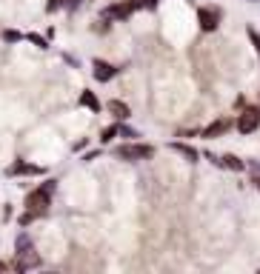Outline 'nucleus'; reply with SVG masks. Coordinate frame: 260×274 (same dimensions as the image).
<instances>
[{
    "instance_id": "1",
    "label": "nucleus",
    "mask_w": 260,
    "mask_h": 274,
    "mask_svg": "<svg viewBox=\"0 0 260 274\" xmlns=\"http://www.w3.org/2000/svg\"><path fill=\"white\" fill-rule=\"evenodd\" d=\"M54 180H46L43 186H37L35 192H29L26 197V209H32V212H40L46 214V209H49V203H52V195H54Z\"/></svg>"
},
{
    "instance_id": "2",
    "label": "nucleus",
    "mask_w": 260,
    "mask_h": 274,
    "mask_svg": "<svg viewBox=\"0 0 260 274\" xmlns=\"http://www.w3.org/2000/svg\"><path fill=\"white\" fill-rule=\"evenodd\" d=\"M115 154L120 160H129V163H137V160H152L154 149L146 146V143H126V146H117Z\"/></svg>"
},
{
    "instance_id": "3",
    "label": "nucleus",
    "mask_w": 260,
    "mask_h": 274,
    "mask_svg": "<svg viewBox=\"0 0 260 274\" xmlns=\"http://www.w3.org/2000/svg\"><path fill=\"white\" fill-rule=\"evenodd\" d=\"M220 18H223V12L217 9V6H203V9H198V23L203 32H215L217 26H220Z\"/></svg>"
},
{
    "instance_id": "4",
    "label": "nucleus",
    "mask_w": 260,
    "mask_h": 274,
    "mask_svg": "<svg viewBox=\"0 0 260 274\" xmlns=\"http://www.w3.org/2000/svg\"><path fill=\"white\" fill-rule=\"evenodd\" d=\"M260 126V109H246L240 117H237V132L240 134H251Z\"/></svg>"
},
{
    "instance_id": "5",
    "label": "nucleus",
    "mask_w": 260,
    "mask_h": 274,
    "mask_svg": "<svg viewBox=\"0 0 260 274\" xmlns=\"http://www.w3.org/2000/svg\"><path fill=\"white\" fill-rule=\"evenodd\" d=\"M18 260H15V268L18 271H26V268H35V265H40V257L32 251V248H23V251H18Z\"/></svg>"
},
{
    "instance_id": "6",
    "label": "nucleus",
    "mask_w": 260,
    "mask_h": 274,
    "mask_svg": "<svg viewBox=\"0 0 260 274\" xmlns=\"http://www.w3.org/2000/svg\"><path fill=\"white\" fill-rule=\"evenodd\" d=\"M229 129H232V120H229V117H223V120H215L212 126H206V129H203V137H206V140H212V137L226 134Z\"/></svg>"
},
{
    "instance_id": "7",
    "label": "nucleus",
    "mask_w": 260,
    "mask_h": 274,
    "mask_svg": "<svg viewBox=\"0 0 260 274\" xmlns=\"http://www.w3.org/2000/svg\"><path fill=\"white\" fill-rule=\"evenodd\" d=\"M115 74H117V66H112V63H106V60H95V77H98L100 83L112 80Z\"/></svg>"
},
{
    "instance_id": "8",
    "label": "nucleus",
    "mask_w": 260,
    "mask_h": 274,
    "mask_svg": "<svg viewBox=\"0 0 260 274\" xmlns=\"http://www.w3.org/2000/svg\"><path fill=\"white\" fill-rule=\"evenodd\" d=\"M132 3H129V0H126V3H117V6H109L106 12H103V18H115V20H126L129 18V15H132Z\"/></svg>"
},
{
    "instance_id": "9",
    "label": "nucleus",
    "mask_w": 260,
    "mask_h": 274,
    "mask_svg": "<svg viewBox=\"0 0 260 274\" xmlns=\"http://www.w3.org/2000/svg\"><path fill=\"white\" fill-rule=\"evenodd\" d=\"M43 168L40 166H32V163H23V160H18L15 166L6 168V174H40Z\"/></svg>"
},
{
    "instance_id": "10",
    "label": "nucleus",
    "mask_w": 260,
    "mask_h": 274,
    "mask_svg": "<svg viewBox=\"0 0 260 274\" xmlns=\"http://www.w3.org/2000/svg\"><path fill=\"white\" fill-rule=\"evenodd\" d=\"M106 109H109V112H112V115L117 117V120H126V117L132 115V109L126 106L123 100H109V106H106Z\"/></svg>"
},
{
    "instance_id": "11",
    "label": "nucleus",
    "mask_w": 260,
    "mask_h": 274,
    "mask_svg": "<svg viewBox=\"0 0 260 274\" xmlns=\"http://www.w3.org/2000/svg\"><path fill=\"white\" fill-rule=\"evenodd\" d=\"M171 149L178 151V154H183L186 160H192V163L198 160V149H192V146H186V143H171Z\"/></svg>"
},
{
    "instance_id": "12",
    "label": "nucleus",
    "mask_w": 260,
    "mask_h": 274,
    "mask_svg": "<svg viewBox=\"0 0 260 274\" xmlns=\"http://www.w3.org/2000/svg\"><path fill=\"white\" fill-rule=\"evenodd\" d=\"M220 166L232 168V171H243V160L234 157V154H223V157H220Z\"/></svg>"
},
{
    "instance_id": "13",
    "label": "nucleus",
    "mask_w": 260,
    "mask_h": 274,
    "mask_svg": "<svg viewBox=\"0 0 260 274\" xmlns=\"http://www.w3.org/2000/svg\"><path fill=\"white\" fill-rule=\"evenodd\" d=\"M80 103H83L86 109H92V112H100V100L95 98L92 92H83V95H80Z\"/></svg>"
},
{
    "instance_id": "14",
    "label": "nucleus",
    "mask_w": 260,
    "mask_h": 274,
    "mask_svg": "<svg viewBox=\"0 0 260 274\" xmlns=\"http://www.w3.org/2000/svg\"><path fill=\"white\" fill-rule=\"evenodd\" d=\"M115 134H120V126H109V129H103V134H100V143L115 140Z\"/></svg>"
},
{
    "instance_id": "15",
    "label": "nucleus",
    "mask_w": 260,
    "mask_h": 274,
    "mask_svg": "<svg viewBox=\"0 0 260 274\" xmlns=\"http://www.w3.org/2000/svg\"><path fill=\"white\" fill-rule=\"evenodd\" d=\"M129 3H132V9H154V6H157V0H129Z\"/></svg>"
},
{
    "instance_id": "16",
    "label": "nucleus",
    "mask_w": 260,
    "mask_h": 274,
    "mask_svg": "<svg viewBox=\"0 0 260 274\" xmlns=\"http://www.w3.org/2000/svg\"><path fill=\"white\" fill-rule=\"evenodd\" d=\"M29 40L35 46H40V49H49V43H46V37H40V35H29Z\"/></svg>"
},
{
    "instance_id": "17",
    "label": "nucleus",
    "mask_w": 260,
    "mask_h": 274,
    "mask_svg": "<svg viewBox=\"0 0 260 274\" xmlns=\"http://www.w3.org/2000/svg\"><path fill=\"white\" fill-rule=\"evenodd\" d=\"M3 40H6V43H18L20 35H18V32H9V29H6V32H3Z\"/></svg>"
},
{
    "instance_id": "18",
    "label": "nucleus",
    "mask_w": 260,
    "mask_h": 274,
    "mask_svg": "<svg viewBox=\"0 0 260 274\" xmlns=\"http://www.w3.org/2000/svg\"><path fill=\"white\" fill-rule=\"evenodd\" d=\"M249 37H251V40H254V49H257V52H260V35H257V32H254V29H249Z\"/></svg>"
},
{
    "instance_id": "19",
    "label": "nucleus",
    "mask_w": 260,
    "mask_h": 274,
    "mask_svg": "<svg viewBox=\"0 0 260 274\" xmlns=\"http://www.w3.org/2000/svg\"><path fill=\"white\" fill-rule=\"evenodd\" d=\"M60 6H63L60 0H49V6H46V9H49V12H54V9H60Z\"/></svg>"
},
{
    "instance_id": "20",
    "label": "nucleus",
    "mask_w": 260,
    "mask_h": 274,
    "mask_svg": "<svg viewBox=\"0 0 260 274\" xmlns=\"http://www.w3.org/2000/svg\"><path fill=\"white\" fill-rule=\"evenodd\" d=\"M254 183H257V189H260V177H257V180H254Z\"/></svg>"
}]
</instances>
